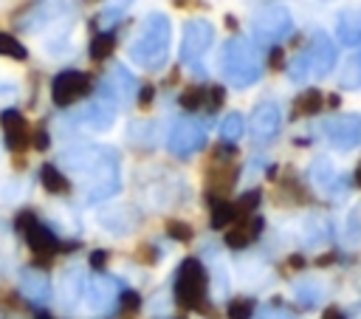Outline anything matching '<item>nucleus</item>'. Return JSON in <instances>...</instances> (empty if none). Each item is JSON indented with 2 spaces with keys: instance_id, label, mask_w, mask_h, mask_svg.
Returning <instances> with one entry per match:
<instances>
[{
  "instance_id": "30",
  "label": "nucleus",
  "mask_w": 361,
  "mask_h": 319,
  "mask_svg": "<svg viewBox=\"0 0 361 319\" xmlns=\"http://www.w3.org/2000/svg\"><path fill=\"white\" fill-rule=\"evenodd\" d=\"M307 73H310V54L307 51H299L290 59V65H288V76H290V82H302Z\"/></svg>"
},
{
  "instance_id": "42",
  "label": "nucleus",
  "mask_w": 361,
  "mask_h": 319,
  "mask_svg": "<svg viewBox=\"0 0 361 319\" xmlns=\"http://www.w3.org/2000/svg\"><path fill=\"white\" fill-rule=\"evenodd\" d=\"M282 65H285V56H282V48H274V51H271V68H274V71H279Z\"/></svg>"
},
{
  "instance_id": "18",
  "label": "nucleus",
  "mask_w": 361,
  "mask_h": 319,
  "mask_svg": "<svg viewBox=\"0 0 361 319\" xmlns=\"http://www.w3.org/2000/svg\"><path fill=\"white\" fill-rule=\"evenodd\" d=\"M79 121L85 127H90V130H110L113 121H116V107L102 102V99H96V102L85 104V110L79 113Z\"/></svg>"
},
{
  "instance_id": "50",
  "label": "nucleus",
  "mask_w": 361,
  "mask_h": 319,
  "mask_svg": "<svg viewBox=\"0 0 361 319\" xmlns=\"http://www.w3.org/2000/svg\"><path fill=\"white\" fill-rule=\"evenodd\" d=\"M37 319H54V316H45V313H42V316H37Z\"/></svg>"
},
{
  "instance_id": "45",
  "label": "nucleus",
  "mask_w": 361,
  "mask_h": 319,
  "mask_svg": "<svg viewBox=\"0 0 361 319\" xmlns=\"http://www.w3.org/2000/svg\"><path fill=\"white\" fill-rule=\"evenodd\" d=\"M322 319H347V316H344L341 311H336V308H330V311H327V313H324Z\"/></svg>"
},
{
  "instance_id": "12",
  "label": "nucleus",
  "mask_w": 361,
  "mask_h": 319,
  "mask_svg": "<svg viewBox=\"0 0 361 319\" xmlns=\"http://www.w3.org/2000/svg\"><path fill=\"white\" fill-rule=\"evenodd\" d=\"M90 88V76L82 73V71H62L54 76L51 82V96H54V104H71L73 99H79L85 90Z\"/></svg>"
},
{
  "instance_id": "11",
  "label": "nucleus",
  "mask_w": 361,
  "mask_h": 319,
  "mask_svg": "<svg viewBox=\"0 0 361 319\" xmlns=\"http://www.w3.org/2000/svg\"><path fill=\"white\" fill-rule=\"evenodd\" d=\"M307 175H310V181H313V186L322 189V195H327V198H338V195L347 189V183H350L347 175H341V172L333 167V161H327V158H316V161L310 164Z\"/></svg>"
},
{
  "instance_id": "3",
  "label": "nucleus",
  "mask_w": 361,
  "mask_h": 319,
  "mask_svg": "<svg viewBox=\"0 0 361 319\" xmlns=\"http://www.w3.org/2000/svg\"><path fill=\"white\" fill-rule=\"evenodd\" d=\"M220 71L234 88H251L262 76V62L251 40L234 34L220 48Z\"/></svg>"
},
{
  "instance_id": "4",
  "label": "nucleus",
  "mask_w": 361,
  "mask_h": 319,
  "mask_svg": "<svg viewBox=\"0 0 361 319\" xmlns=\"http://www.w3.org/2000/svg\"><path fill=\"white\" fill-rule=\"evenodd\" d=\"M206 288H209V277H206V268L197 257H189L180 263L178 274H175V299L186 308H200L203 296H206Z\"/></svg>"
},
{
  "instance_id": "26",
  "label": "nucleus",
  "mask_w": 361,
  "mask_h": 319,
  "mask_svg": "<svg viewBox=\"0 0 361 319\" xmlns=\"http://www.w3.org/2000/svg\"><path fill=\"white\" fill-rule=\"evenodd\" d=\"M39 181L48 192H68V178L62 175V169L56 164H42L39 169Z\"/></svg>"
},
{
  "instance_id": "6",
  "label": "nucleus",
  "mask_w": 361,
  "mask_h": 319,
  "mask_svg": "<svg viewBox=\"0 0 361 319\" xmlns=\"http://www.w3.org/2000/svg\"><path fill=\"white\" fill-rule=\"evenodd\" d=\"M71 14V3L68 0H31L17 17H14V28L17 31H42L54 23H59L62 17Z\"/></svg>"
},
{
  "instance_id": "31",
  "label": "nucleus",
  "mask_w": 361,
  "mask_h": 319,
  "mask_svg": "<svg viewBox=\"0 0 361 319\" xmlns=\"http://www.w3.org/2000/svg\"><path fill=\"white\" fill-rule=\"evenodd\" d=\"M237 217V212H234V203H214V209H212V229H223V226H228L231 220Z\"/></svg>"
},
{
  "instance_id": "7",
  "label": "nucleus",
  "mask_w": 361,
  "mask_h": 319,
  "mask_svg": "<svg viewBox=\"0 0 361 319\" xmlns=\"http://www.w3.org/2000/svg\"><path fill=\"white\" fill-rule=\"evenodd\" d=\"M251 31L257 42H282L293 31V14L285 6H265L251 17Z\"/></svg>"
},
{
  "instance_id": "51",
  "label": "nucleus",
  "mask_w": 361,
  "mask_h": 319,
  "mask_svg": "<svg viewBox=\"0 0 361 319\" xmlns=\"http://www.w3.org/2000/svg\"><path fill=\"white\" fill-rule=\"evenodd\" d=\"M178 319H183V316H178Z\"/></svg>"
},
{
  "instance_id": "48",
  "label": "nucleus",
  "mask_w": 361,
  "mask_h": 319,
  "mask_svg": "<svg viewBox=\"0 0 361 319\" xmlns=\"http://www.w3.org/2000/svg\"><path fill=\"white\" fill-rule=\"evenodd\" d=\"M127 3H130V0H110V6H113V8H124Z\"/></svg>"
},
{
  "instance_id": "13",
  "label": "nucleus",
  "mask_w": 361,
  "mask_h": 319,
  "mask_svg": "<svg viewBox=\"0 0 361 319\" xmlns=\"http://www.w3.org/2000/svg\"><path fill=\"white\" fill-rule=\"evenodd\" d=\"M118 282L113 279V277H107V274H99V277H93L87 285H85V296H87V308L93 311V313H107L110 308H113V302L118 299Z\"/></svg>"
},
{
  "instance_id": "40",
  "label": "nucleus",
  "mask_w": 361,
  "mask_h": 319,
  "mask_svg": "<svg viewBox=\"0 0 361 319\" xmlns=\"http://www.w3.org/2000/svg\"><path fill=\"white\" fill-rule=\"evenodd\" d=\"M118 296H121L124 308H130V311H135V308H138V294H135V291H121Z\"/></svg>"
},
{
  "instance_id": "35",
  "label": "nucleus",
  "mask_w": 361,
  "mask_h": 319,
  "mask_svg": "<svg viewBox=\"0 0 361 319\" xmlns=\"http://www.w3.org/2000/svg\"><path fill=\"white\" fill-rule=\"evenodd\" d=\"M251 319H296V313L288 311V308H279V305H268V308L254 311Z\"/></svg>"
},
{
  "instance_id": "43",
  "label": "nucleus",
  "mask_w": 361,
  "mask_h": 319,
  "mask_svg": "<svg viewBox=\"0 0 361 319\" xmlns=\"http://www.w3.org/2000/svg\"><path fill=\"white\" fill-rule=\"evenodd\" d=\"M31 141H34V147H37V150H45V147H48V133H42V130H39Z\"/></svg>"
},
{
  "instance_id": "24",
  "label": "nucleus",
  "mask_w": 361,
  "mask_h": 319,
  "mask_svg": "<svg viewBox=\"0 0 361 319\" xmlns=\"http://www.w3.org/2000/svg\"><path fill=\"white\" fill-rule=\"evenodd\" d=\"M322 294H324V288H322V282H316V279H296L293 282V296H296V302L299 305H305V308H313V305H319L322 302Z\"/></svg>"
},
{
  "instance_id": "37",
  "label": "nucleus",
  "mask_w": 361,
  "mask_h": 319,
  "mask_svg": "<svg viewBox=\"0 0 361 319\" xmlns=\"http://www.w3.org/2000/svg\"><path fill=\"white\" fill-rule=\"evenodd\" d=\"M203 96H206V90H203V88H189V90H183V93H180V104H183L186 110H195V107H200Z\"/></svg>"
},
{
  "instance_id": "15",
  "label": "nucleus",
  "mask_w": 361,
  "mask_h": 319,
  "mask_svg": "<svg viewBox=\"0 0 361 319\" xmlns=\"http://www.w3.org/2000/svg\"><path fill=\"white\" fill-rule=\"evenodd\" d=\"M20 294L34 302V305H45L51 299V279L45 271L39 268H23L20 274Z\"/></svg>"
},
{
  "instance_id": "22",
  "label": "nucleus",
  "mask_w": 361,
  "mask_h": 319,
  "mask_svg": "<svg viewBox=\"0 0 361 319\" xmlns=\"http://www.w3.org/2000/svg\"><path fill=\"white\" fill-rule=\"evenodd\" d=\"M259 231H262V217H248L245 223L234 226V229L226 234V246H231V248H245Z\"/></svg>"
},
{
  "instance_id": "14",
  "label": "nucleus",
  "mask_w": 361,
  "mask_h": 319,
  "mask_svg": "<svg viewBox=\"0 0 361 319\" xmlns=\"http://www.w3.org/2000/svg\"><path fill=\"white\" fill-rule=\"evenodd\" d=\"M307 54H310V73L313 76H327L338 62V48L324 31L313 34V42H310Z\"/></svg>"
},
{
  "instance_id": "41",
  "label": "nucleus",
  "mask_w": 361,
  "mask_h": 319,
  "mask_svg": "<svg viewBox=\"0 0 361 319\" xmlns=\"http://www.w3.org/2000/svg\"><path fill=\"white\" fill-rule=\"evenodd\" d=\"M152 96H155V88H152V85H144V88L138 90V102H141V104H149Z\"/></svg>"
},
{
  "instance_id": "38",
  "label": "nucleus",
  "mask_w": 361,
  "mask_h": 319,
  "mask_svg": "<svg viewBox=\"0 0 361 319\" xmlns=\"http://www.w3.org/2000/svg\"><path fill=\"white\" fill-rule=\"evenodd\" d=\"M166 231H169V237H175V240H189V237H192V226L183 223V220H169V223H166Z\"/></svg>"
},
{
  "instance_id": "23",
  "label": "nucleus",
  "mask_w": 361,
  "mask_h": 319,
  "mask_svg": "<svg viewBox=\"0 0 361 319\" xmlns=\"http://www.w3.org/2000/svg\"><path fill=\"white\" fill-rule=\"evenodd\" d=\"M25 237H28L31 251H37V254H51V251L56 248V237H54V231L45 229V226H39L37 220H34L31 226H25Z\"/></svg>"
},
{
  "instance_id": "34",
  "label": "nucleus",
  "mask_w": 361,
  "mask_h": 319,
  "mask_svg": "<svg viewBox=\"0 0 361 319\" xmlns=\"http://www.w3.org/2000/svg\"><path fill=\"white\" fill-rule=\"evenodd\" d=\"M257 203H259V189H251V192H245L237 203H234V212H237V217H245L248 212H254L257 209Z\"/></svg>"
},
{
  "instance_id": "47",
  "label": "nucleus",
  "mask_w": 361,
  "mask_h": 319,
  "mask_svg": "<svg viewBox=\"0 0 361 319\" xmlns=\"http://www.w3.org/2000/svg\"><path fill=\"white\" fill-rule=\"evenodd\" d=\"M353 181H355V183H358V186H361V164H358V167H355V172H353Z\"/></svg>"
},
{
  "instance_id": "27",
  "label": "nucleus",
  "mask_w": 361,
  "mask_h": 319,
  "mask_svg": "<svg viewBox=\"0 0 361 319\" xmlns=\"http://www.w3.org/2000/svg\"><path fill=\"white\" fill-rule=\"evenodd\" d=\"M341 88H350V90L361 88V48L355 54H350V59L341 71Z\"/></svg>"
},
{
  "instance_id": "32",
  "label": "nucleus",
  "mask_w": 361,
  "mask_h": 319,
  "mask_svg": "<svg viewBox=\"0 0 361 319\" xmlns=\"http://www.w3.org/2000/svg\"><path fill=\"white\" fill-rule=\"evenodd\" d=\"M344 237L347 243H361V206H355L350 215H347V229H344Z\"/></svg>"
},
{
  "instance_id": "20",
  "label": "nucleus",
  "mask_w": 361,
  "mask_h": 319,
  "mask_svg": "<svg viewBox=\"0 0 361 319\" xmlns=\"http://www.w3.org/2000/svg\"><path fill=\"white\" fill-rule=\"evenodd\" d=\"M336 34H338V42L341 45H347V48L358 45L361 42V14L353 11V8L341 11L338 14V23H336Z\"/></svg>"
},
{
  "instance_id": "46",
  "label": "nucleus",
  "mask_w": 361,
  "mask_h": 319,
  "mask_svg": "<svg viewBox=\"0 0 361 319\" xmlns=\"http://www.w3.org/2000/svg\"><path fill=\"white\" fill-rule=\"evenodd\" d=\"M290 265H293V268H302V265H305V260H302L299 254H293V257H290Z\"/></svg>"
},
{
  "instance_id": "33",
  "label": "nucleus",
  "mask_w": 361,
  "mask_h": 319,
  "mask_svg": "<svg viewBox=\"0 0 361 319\" xmlns=\"http://www.w3.org/2000/svg\"><path fill=\"white\" fill-rule=\"evenodd\" d=\"M322 104H324V96H322L319 90H305V93L299 96V110H302V113H319Z\"/></svg>"
},
{
  "instance_id": "21",
  "label": "nucleus",
  "mask_w": 361,
  "mask_h": 319,
  "mask_svg": "<svg viewBox=\"0 0 361 319\" xmlns=\"http://www.w3.org/2000/svg\"><path fill=\"white\" fill-rule=\"evenodd\" d=\"M330 217L322 215H307L302 220V243L305 246H322L324 240H330Z\"/></svg>"
},
{
  "instance_id": "25",
  "label": "nucleus",
  "mask_w": 361,
  "mask_h": 319,
  "mask_svg": "<svg viewBox=\"0 0 361 319\" xmlns=\"http://www.w3.org/2000/svg\"><path fill=\"white\" fill-rule=\"evenodd\" d=\"M243 130H245V119H243V113H228L223 121H220V138L223 141H228V144H237L240 141V136H243Z\"/></svg>"
},
{
  "instance_id": "39",
  "label": "nucleus",
  "mask_w": 361,
  "mask_h": 319,
  "mask_svg": "<svg viewBox=\"0 0 361 319\" xmlns=\"http://www.w3.org/2000/svg\"><path fill=\"white\" fill-rule=\"evenodd\" d=\"M206 99H209V107L217 110V107L223 104V99H226V88H223V85H212V88L206 90Z\"/></svg>"
},
{
  "instance_id": "36",
  "label": "nucleus",
  "mask_w": 361,
  "mask_h": 319,
  "mask_svg": "<svg viewBox=\"0 0 361 319\" xmlns=\"http://www.w3.org/2000/svg\"><path fill=\"white\" fill-rule=\"evenodd\" d=\"M254 316V302L251 299H234L228 305V319H251Z\"/></svg>"
},
{
  "instance_id": "19",
  "label": "nucleus",
  "mask_w": 361,
  "mask_h": 319,
  "mask_svg": "<svg viewBox=\"0 0 361 319\" xmlns=\"http://www.w3.org/2000/svg\"><path fill=\"white\" fill-rule=\"evenodd\" d=\"M0 121H3V127H6V141H8V147H14V150H23L31 138H28V127H25V119L20 116V110H3L0 113Z\"/></svg>"
},
{
  "instance_id": "49",
  "label": "nucleus",
  "mask_w": 361,
  "mask_h": 319,
  "mask_svg": "<svg viewBox=\"0 0 361 319\" xmlns=\"http://www.w3.org/2000/svg\"><path fill=\"white\" fill-rule=\"evenodd\" d=\"M327 104H330V107H338V96H336V93H333V96H327Z\"/></svg>"
},
{
  "instance_id": "29",
  "label": "nucleus",
  "mask_w": 361,
  "mask_h": 319,
  "mask_svg": "<svg viewBox=\"0 0 361 319\" xmlns=\"http://www.w3.org/2000/svg\"><path fill=\"white\" fill-rule=\"evenodd\" d=\"M0 56L25 59V56H28V51H25V45H23L20 40H14V37H11V34H6V31H0Z\"/></svg>"
},
{
  "instance_id": "2",
  "label": "nucleus",
  "mask_w": 361,
  "mask_h": 319,
  "mask_svg": "<svg viewBox=\"0 0 361 319\" xmlns=\"http://www.w3.org/2000/svg\"><path fill=\"white\" fill-rule=\"evenodd\" d=\"M169 42H172V23L164 11H149L141 25L135 40L130 42V59L144 68V71H158L169 59Z\"/></svg>"
},
{
  "instance_id": "52",
  "label": "nucleus",
  "mask_w": 361,
  "mask_h": 319,
  "mask_svg": "<svg viewBox=\"0 0 361 319\" xmlns=\"http://www.w3.org/2000/svg\"><path fill=\"white\" fill-rule=\"evenodd\" d=\"M322 3H327V0H322Z\"/></svg>"
},
{
  "instance_id": "1",
  "label": "nucleus",
  "mask_w": 361,
  "mask_h": 319,
  "mask_svg": "<svg viewBox=\"0 0 361 319\" xmlns=\"http://www.w3.org/2000/svg\"><path fill=\"white\" fill-rule=\"evenodd\" d=\"M59 164L85 178L87 189L85 198L90 203L107 200L121 189V175H118V152L104 144H73L59 152Z\"/></svg>"
},
{
  "instance_id": "9",
  "label": "nucleus",
  "mask_w": 361,
  "mask_h": 319,
  "mask_svg": "<svg viewBox=\"0 0 361 319\" xmlns=\"http://www.w3.org/2000/svg\"><path fill=\"white\" fill-rule=\"evenodd\" d=\"M324 138L336 150H353L361 144V113H341L322 124Z\"/></svg>"
},
{
  "instance_id": "44",
  "label": "nucleus",
  "mask_w": 361,
  "mask_h": 319,
  "mask_svg": "<svg viewBox=\"0 0 361 319\" xmlns=\"http://www.w3.org/2000/svg\"><path fill=\"white\" fill-rule=\"evenodd\" d=\"M104 257H107L104 251H93V254H90V265H96V268L104 265Z\"/></svg>"
},
{
  "instance_id": "5",
  "label": "nucleus",
  "mask_w": 361,
  "mask_h": 319,
  "mask_svg": "<svg viewBox=\"0 0 361 319\" xmlns=\"http://www.w3.org/2000/svg\"><path fill=\"white\" fill-rule=\"evenodd\" d=\"M214 42V25L206 17H192L183 23V37H180V62L192 65L197 73H203L200 59Z\"/></svg>"
},
{
  "instance_id": "16",
  "label": "nucleus",
  "mask_w": 361,
  "mask_h": 319,
  "mask_svg": "<svg viewBox=\"0 0 361 319\" xmlns=\"http://www.w3.org/2000/svg\"><path fill=\"white\" fill-rule=\"evenodd\" d=\"M99 223L113 234H130L138 226V212L133 206H116V209L99 212Z\"/></svg>"
},
{
  "instance_id": "10",
  "label": "nucleus",
  "mask_w": 361,
  "mask_h": 319,
  "mask_svg": "<svg viewBox=\"0 0 361 319\" xmlns=\"http://www.w3.org/2000/svg\"><path fill=\"white\" fill-rule=\"evenodd\" d=\"M282 127V110L276 102H259L248 119V133L257 144H268L279 136Z\"/></svg>"
},
{
  "instance_id": "28",
  "label": "nucleus",
  "mask_w": 361,
  "mask_h": 319,
  "mask_svg": "<svg viewBox=\"0 0 361 319\" xmlns=\"http://www.w3.org/2000/svg\"><path fill=\"white\" fill-rule=\"evenodd\" d=\"M113 48H116V34H110V31H102L90 40V56L93 59H107L113 54Z\"/></svg>"
},
{
  "instance_id": "17",
  "label": "nucleus",
  "mask_w": 361,
  "mask_h": 319,
  "mask_svg": "<svg viewBox=\"0 0 361 319\" xmlns=\"http://www.w3.org/2000/svg\"><path fill=\"white\" fill-rule=\"evenodd\" d=\"M82 294H85V274H82L79 265H68L62 271V277H59V299H62V305L71 311L82 299Z\"/></svg>"
},
{
  "instance_id": "8",
  "label": "nucleus",
  "mask_w": 361,
  "mask_h": 319,
  "mask_svg": "<svg viewBox=\"0 0 361 319\" xmlns=\"http://www.w3.org/2000/svg\"><path fill=\"white\" fill-rule=\"evenodd\" d=\"M203 144H206V127H203L197 119H189V116L178 119V121L172 124L169 136H166V147H169V152L178 155V158H189V155L197 152Z\"/></svg>"
}]
</instances>
